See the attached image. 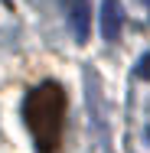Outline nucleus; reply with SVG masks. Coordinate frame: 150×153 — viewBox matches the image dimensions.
Wrapping results in <instances>:
<instances>
[{"label": "nucleus", "instance_id": "5", "mask_svg": "<svg viewBox=\"0 0 150 153\" xmlns=\"http://www.w3.org/2000/svg\"><path fill=\"white\" fill-rule=\"evenodd\" d=\"M147 143H150V127H147Z\"/></svg>", "mask_w": 150, "mask_h": 153}, {"label": "nucleus", "instance_id": "4", "mask_svg": "<svg viewBox=\"0 0 150 153\" xmlns=\"http://www.w3.org/2000/svg\"><path fill=\"white\" fill-rule=\"evenodd\" d=\"M134 75H137V78H144V82H150V52H144V56L137 59V65H134Z\"/></svg>", "mask_w": 150, "mask_h": 153}, {"label": "nucleus", "instance_id": "2", "mask_svg": "<svg viewBox=\"0 0 150 153\" xmlns=\"http://www.w3.org/2000/svg\"><path fill=\"white\" fill-rule=\"evenodd\" d=\"M88 23H91V3L88 0H72V10H69V30L78 42L88 39Z\"/></svg>", "mask_w": 150, "mask_h": 153}, {"label": "nucleus", "instance_id": "3", "mask_svg": "<svg viewBox=\"0 0 150 153\" xmlns=\"http://www.w3.org/2000/svg\"><path fill=\"white\" fill-rule=\"evenodd\" d=\"M121 23H124L121 3L118 0H104V3H101V36H104V39H118L121 36Z\"/></svg>", "mask_w": 150, "mask_h": 153}, {"label": "nucleus", "instance_id": "6", "mask_svg": "<svg viewBox=\"0 0 150 153\" xmlns=\"http://www.w3.org/2000/svg\"><path fill=\"white\" fill-rule=\"evenodd\" d=\"M147 7H150V0H147Z\"/></svg>", "mask_w": 150, "mask_h": 153}, {"label": "nucleus", "instance_id": "1", "mask_svg": "<svg viewBox=\"0 0 150 153\" xmlns=\"http://www.w3.org/2000/svg\"><path fill=\"white\" fill-rule=\"evenodd\" d=\"M69 98L59 82H43L36 85L23 101V121L33 134L36 153H56L62 140V124H65Z\"/></svg>", "mask_w": 150, "mask_h": 153}]
</instances>
